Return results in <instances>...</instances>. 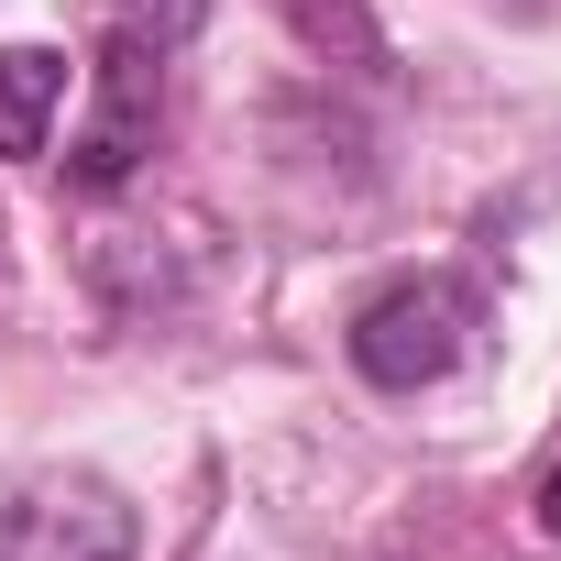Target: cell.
Listing matches in <instances>:
<instances>
[{"instance_id":"cell-4","label":"cell","mask_w":561,"mask_h":561,"mask_svg":"<svg viewBox=\"0 0 561 561\" xmlns=\"http://www.w3.org/2000/svg\"><path fill=\"white\" fill-rule=\"evenodd\" d=\"M67 100V56L56 45H0V154H45Z\"/></svg>"},{"instance_id":"cell-3","label":"cell","mask_w":561,"mask_h":561,"mask_svg":"<svg viewBox=\"0 0 561 561\" xmlns=\"http://www.w3.org/2000/svg\"><path fill=\"white\" fill-rule=\"evenodd\" d=\"M154 122H165V45L122 34V45L100 56V111H89V133L67 144V176H78V187H122V176L154 154Z\"/></svg>"},{"instance_id":"cell-6","label":"cell","mask_w":561,"mask_h":561,"mask_svg":"<svg viewBox=\"0 0 561 561\" xmlns=\"http://www.w3.org/2000/svg\"><path fill=\"white\" fill-rule=\"evenodd\" d=\"M539 528L561 539V473H539Z\"/></svg>"},{"instance_id":"cell-2","label":"cell","mask_w":561,"mask_h":561,"mask_svg":"<svg viewBox=\"0 0 561 561\" xmlns=\"http://www.w3.org/2000/svg\"><path fill=\"white\" fill-rule=\"evenodd\" d=\"M133 506L100 473H34L0 506V561H133Z\"/></svg>"},{"instance_id":"cell-7","label":"cell","mask_w":561,"mask_h":561,"mask_svg":"<svg viewBox=\"0 0 561 561\" xmlns=\"http://www.w3.org/2000/svg\"><path fill=\"white\" fill-rule=\"evenodd\" d=\"M287 12H298V0H287Z\"/></svg>"},{"instance_id":"cell-1","label":"cell","mask_w":561,"mask_h":561,"mask_svg":"<svg viewBox=\"0 0 561 561\" xmlns=\"http://www.w3.org/2000/svg\"><path fill=\"white\" fill-rule=\"evenodd\" d=\"M473 331H484L473 275H397L386 298L353 309V375L386 386V397H419V386H440L473 353Z\"/></svg>"},{"instance_id":"cell-5","label":"cell","mask_w":561,"mask_h":561,"mask_svg":"<svg viewBox=\"0 0 561 561\" xmlns=\"http://www.w3.org/2000/svg\"><path fill=\"white\" fill-rule=\"evenodd\" d=\"M198 12H209V0H133V34H144V45H165V56H176V45H187V34H198Z\"/></svg>"}]
</instances>
